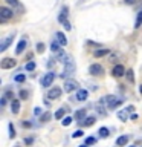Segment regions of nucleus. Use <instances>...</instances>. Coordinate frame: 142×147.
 <instances>
[{
    "label": "nucleus",
    "mask_w": 142,
    "mask_h": 147,
    "mask_svg": "<svg viewBox=\"0 0 142 147\" xmlns=\"http://www.w3.org/2000/svg\"><path fill=\"white\" fill-rule=\"evenodd\" d=\"M78 147H87V146H86V144H82V146H78Z\"/></svg>",
    "instance_id": "obj_46"
},
{
    "label": "nucleus",
    "mask_w": 142,
    "mask_h": 147,
    "mask_svg": "<svg viewBox=\"0 0 142 147\" xmlns=\"http://www.w3.org/2000/svg\"><path fill=\"white\" fill-rule=\"evenodd\" d=\"M27 46V41H26V38H21L20 41H18V45H17V49H15V54L17 55H20L23 51H25V48Z\"/></svg>",
    "instance_id": "obj_15"
},
{
    "label": "nucleus",
    "mask_w": 142,
    "mask_h": 147,
    "mask_svg": "<svg viewBox=\"0 0 142 147\" xmlns=\"http://www.w3.org/2000/svg\"><path fill=\"white\" fill-rule=\"evenodd\" d=\"M27 96H29V92L27 90H20V98H23V100H27Z\"/></svg>",
    "instance_id": "obj_33"
},
{
    "label": "nucleus",
    "mask_w": 142,
    "mask_h": 147,
    "mask_svg": "<svg viewBox=\"0 0 142 147\" xmlns=\"http://www.w3.org/2000/svg\"><path fill=\"white\" fill-rule=\"evenodd\" d=\"M95 141H96V140H95L93 136H89V138L86 140V142H84V144H86V146H92V144H95Z\"/></svg>",
    "instance_id": "obj_32"
},
{
    "label": "nucleus",
    "mask_w": 142,
    "mask_h": 147,
    "mask_svg": "<svg viewBox=\"0 0 142 147\" xmlns=\"http://www.w3.org/2000/svg\"><path fill=\"white\" fill-rule=\"evenodd\" d=\"M78 83L75 80H66V83H64V90L66 92H72V90H80L78 89Z\"/></svg>",
    "instance_id": "obj_5"
},
{
    "label": "nucleus",
    "mask_w": 142,
    "mask_h": 147,
    "mask_svg": "<svg viewBox=\"0 0 142 147\" xmlns=\"http://www.w3.org/2000/svg\"><path fill=\"white\" fill-rule=\"evenodd\" d=\"M8 5H12V6H17L18 5V0H6Z\"/></svg>",
    "instance_id": "obj_39"
},
{
    "label": "nucleus",
    "mask_w": 142,
    "mask_h": 147,
    "mask_svg": "<svg viewBox=\"0 0 142 147\" xmlns=\"http://www.w3.org/2000/svg\"><path fill=\"white\" fill-rule=\"evenodd\" d=\"M131 119H133V121H135V119H137V115L136 113H131V117H130Z\"/></svg>",
    "instance_id": "obj_43"
},
{
    "label": "nucleus",
    "mask_w": 142,
    "mask_h": 147,
    "mask_svg": "<svg viewBox=\"0 0 142 147\" xmlns=\"http://www.w3.org/2000/svg\"><path fill=\"white\" fill-rule=\"evenodd\" d=\"M87 96H89V90L87 89H80L76 92V101H86L87 100Z\"/></svg>",
    "instance_id": "obj_14"
},
{
    "label": "nucleus",
    "mask_w": 142,
    "mask_h": 147,
    "mask_svg": "<svg viewBox=\"0 0 142 147\" xmlns=\"http://www.w3.org/2000/svg\"><path fill=\"white\" fill-rule=\"evenodd\" d=\"M5 98H11V101H12L14 94H12V92H6V94H5Z\"/></svg>",
    "instance_id": "obj_40"
},
{
    "label": "nucleus",
    "mask_w": 142,
    "mask_h": 147,
    "mask_svg": "<svg viewBox=\"0 0 142 147\" xmlns=\"http://www.w3.org/2000/svg\"><path fill=\"white\" fill-rule=\"evenodd\" d=\"M110 54V49H96L95 52H93V55L96 58H99V57H104V55H109Z\"/></svg>",
    "instance_id": "obj_18"
},
{
    "label": "nucleus",
    "mask_w": 142,
    "mask_h": 147,
    "mask_svg": "<svg viewBox=\"0 0 142 147\" xmlns=\"http://www.w3.org/2000/svg\"><path fill=\"white\" fill-rule=\"evenodd\" d=\"M64 113H66V110L60 107V109L57 110V112H55V118H57V119H61V118L64 117Z\"/></svg>",
    "instance_id": "obj_25"
},
{
    "label": "nucleus",
    "mask_w": 142,
    "mask_h": 147,
    "mask_svg": "<svg viewBox=\"0 0 142 147\" xmlns=\"http://www.w3.org/2000/svg\"><path fill=\"white\" fill-rule=\"evenodd\" d=\"M127 5H133V3H136V0H124Z\"/></svg>",
    "instance_id": "obj_42"
},
{
    "label": "nucleus",
    "mask_w": 142,
    "mask_h": 147,
    "mask_svg": "<svg viewBox=\"0 0 142 147\" xmlns=\"http://www.w3.org/2000/svg\"><path fill=\"white\" fill-rule=\"evenodd\" d=\"M104 101H105L107 109H116L119 104H122L124 98H116L115 95H107V96H104Z\"/></svg>",
    "instance_id": "obj_1"
},
{
    "label": "nucleus",
    "mask_w": 142,
    "mask_h": 147,
    "mask_svg": "<svg viewBox=\"0 0 142 147\" xmlns=\"http://www.w3.org/2000/svg\"><path fill=\"white\" fill-rule=\"evenodd\" d=\"M127 142H128V136L127 135H122V136H119L118 140H116V146L122 147V146H125Z\"/></svg>",
    "instance_id": "obj_19"
},
{
    "label": "nucleus",
    "mask_w": 142,
    "mask_h": 147,
    "mask_svg": "<svg viewBox=\"0 0 142 147\" xmlns=\"http://www.w3.org/2000/svg\"><path fill=\"white\" fill-rule=\"evenodd\" d=\"M50 51H52V52H55V54H58L60 51H61V45H60V43H55V41H54V43L50 45Z\"/></svg>",
    "instance_id": "obj_22"
},
{
    "label": "nucleus",
    "mask_w": 142,
    "mask_h": 147,
    "mask_svg": "<svg viewBox=\"0 0 142 147\" xmlns=\"http://www.w3.org/2000/svg\"><path fill=\"white\" fill-rule=\"evenodd\" d=\"M105 101H104V98H101L98 103H96V112L99 113V117H105L107 115V112H105Z\"/></svg>",
    "instance_id": "obj_8"
},
{
    "label": "nucleus",
    "mask_w": 142,
    "mask_h": 147,
    "mask_svg": "<svg viewBox=\"0 0 142 147\" xmlns=\"http://www.w3.org/2000/svg\"><path fill=\"white\" fill-rule=\"evenodd\" d=\"M70 123H72V118L70 117H66V118H63V126H70Z\"/></svg>",
    "instance_id": "obj_31"
},
{
    "label": "nucleus",
    "mask_w": 142,
    "mask_h": 147,
    "mask_svg": "<svg viewBox=\"0 0 142 147\" xmlns=\"http://www.w3.org/2000/svg\"><path fill=\"white\" fill-rule=\"evenodd\" d=\"M8 129H9V138H15V129H14L12 123L8 124Z\"/></svg>",
    "instance_id": "obj_27"
},
{
    "label": "nucleus",
    "mask_w": 142,
    "mask_h": 147,
    "mask_svg": "<svg viewBox=\"0 0 142 147\" xmlns=\"http://www.w3.org/2000/svg\"><path fill=\"white\" fill-rule=\"evenodd\" d=\"M32 142H34V140H32L31 136H27V138H25V144H26V146H31Z\"/></svg>",
    "instance_id": "obj_38"
},
{
    "label": "nucleus",
    "mask_w": 142,
    "mask_h": 147,
    "mask_svg": "<svg viewBox=\"0 0 142 147\" xmlns=\"http://www.w3.org/2000/svg\"><path fill=\"white\" fill-rule=\"evenodd\" d=\"M12 40H14V35H8L6 38H3L2 43H0V51H6L8 46L12 43Z\"/></svg>",
    "instance_id": "obj_13"
},
{
    "label": "nucleus",
    "mask_w": 142,
    "mask_h": 147,
    "mask_svg": "<svg viewBox=\"0 0 142 147\" xmlns=\"http://www.w3.org/2000/svg\"><path fill=\"white\" fill-rule=\"evenodd\" d=\"M15 147H20V146H15Z\"/></svg>",
    "instance_id": "obj_47"
},
{
    "label": "nucleus",
    "mask_w": 142,
    "mask_h": 147,
    "mask_svg": "<svg viewBox=\"0 0 142 147\" xmlns=\"http://www.w3.org/2000/svg\"><path fill=\"white\" fill-rule=\"evenodd\" d=\"M86 113H87V110L86 109H78L76 110V112H75V115H73V118H75L76 119V121H84V119H86ZM80 123V124H81Z\"/></svg>",
    "instance_id": "obj_12"
},
{
    "label": "nucleus",
    "mask_w": 142,
    "mask_h": 147,
    "mask_svg": "<svg viewBox=\"0 0 142 147\" xmlns=\"http://www.w3.org/2000/svg\"><path fill=\"white\" fill-rule=\"evenodd\" d=\"M131 147H135V146H131Z\"/></svg>",
    "instance_id": "obj_48"
},
{
    "label": "nucleus",
    "mask_w": 142,
    "mask_h": 147,
    "mask_svg": "<svg viewBox=\"0 0 142 147\" xmlns=\"http://www.w3.org/2000/svg\"><path fill=\"white\" fill-rule=\"evenodd\" d=\"M54 61H55V60H49V61H48V67H54Z\"/></svg>",
    "instance_id": "obj_41"
},
{
    "label": "nucleus",
    "mask_w": 142,
    "mask_h": 147,
    "mask_svg": "<svg viewBox=\"0 0 142 147\" xmlns=\"http://www.w3.org/2000/svg\"><path fill=\"white\" fill-rule=\"evenodd\" d=\"M54 80H55V74H54V72L46 74V75L43 77V80H41V86H43V87H48V86H50V84L54 83Z\"/></svg>",
    "instance_id": "obj_3"
},
{
    "label": "nucleus",
    "mask_w": 142,
    "mask_h": 147,
    "mask_svg": "<svg viewBox=\"0 0 142 147\" xmlns=\"http://www.w3.org/2000/svg\"><path fill=\"white\" fill-rule=\"evenodd\" d=\"M99 136L101 138H107L109 136V129L107 127H101L99 129Z\"/></svg>",
    "instance_id": "obj_26"
},
{
    "label": "nucleus",
    "mask_w": 142,
    "mask_h": 147,
    "mask_svg": "<svg viewBox=\"0 0 142 147\" xmlns=\"http://www.w3.org/2000/svg\"><path fill=\"white\" fill-rule=\"evenodd\" d=\"M58 22L61 23V25H63V28H64L66 31H70V29H72V26H70V22L67 20V17H66V16H63V14H60V16H58Z\"/></svg>",
    "instance_id": "obj_11"
},
{
    "label": "nucleus",
    "mask_w": 142,
    "mask_h": 147,
    "mask_svg": "<svg viewBox=\"0 0 142 147\" xmlns=\"http://www.w3.org/2000/svg\"><path fill=\"white\" fill-rule=\"evenodd\" d=\"M37 52H38V54H43V52H44V45H43V43H38V45H37Z\"/></svg>",
    "instance_id": "obj_34"
},
{
    "label": "nucleus",
    "mask_w": 142,
    "mask_h": 147,
    "mask_svg": "<svg viewBox=\"0 0 142 147\" xmlns=\"http://www.w3.org/2000/svg\"><path fill=\"white\" fill-rule=\"evenodd\" d=\"M139 90H141V94H142V84L139 86Z\"/></svg>",
    "instance_id": "obj_45"
},
{
    "label": "nucleus",
    "mask_w": 142,
    "mask_h": 147,
    "mask_svg": "<svg viewBox=\"0 0 142 147\" xmlns=\"http://www.w3.org/2000/svg\"><path fill=\"white\" fill-rule=\"evenodd\" d=\"M17 64V61L14 58H3L2 63H0V67L2 69H12Z\"/></svg>",
    "instance_id": "obj_7"
},
{
    "label": "nucleus",
    "mask_w": 142,
    "mask_h": 147,
    "mask_svg": "<svg viewBox=\"0 0 142 147\" xmlns=\"http://www.w3.org/2000/svg\"><path fill=\"white\" fill-rule=\"evenodd\" d=\"M93 123H95V118L93 117H89V118H86L81 124H82V126H86V127H90V126H93Z\"/></svg>",
    "instance_id": "obj_20"
},
{
    "label": "nucleus",
    "mask_w": 142,
    "mask_h": 147,
    "mask_svg": "<svg viewBox=\"0 0 142 147\" xmlns=\"http://www.w3.org/2000/svg\"><path fill=\"white\" fill-rule=\"evenodd\" d=\"M133 109H135V107H133V106H128V107H127L125 110H127V112H131V110H133Z\"/></svg>",
    "instance_id": "obj_44"
},
{
    "label": "nucleus",
    "mask_w": 142,
    "mask_h": 147,
    "mask_svg": "<svg viewBox=\"0 0 142 147\" xmlns=\"http://www.w3.org/2000/svg\"><path fill=\"white\" fill-rule=\"evenodd\" d=\"M11 112L12 113H18V112H20V101H18V100H12L11 101Z\"/></svg>",
    "instance_id": "obj_16"
},
{
    "label": "nucleus",
    "mask_w": 142,
    "mask_h": 147,
    "mask_svg": "<svg viewBox=\"0 0 142 147\" xmlns=\"http://www.w3.org/2000/svg\"><path fill=\"white\" fill-rule=\"evenodd\" d=\"M89 74H90V75H93V77L102 75V74H104V67L101 66V64L95 63V64H92V66L89 67Z\"/></svg>",
    "instance_id": "obj_2"
},
{
    "label": "nucleus",
    "mask_w": 142,
    "mask_h": 147,
    "mask_svg": "<svg viewBox=\"0 0 142 147\" xmlns=\"http://www.w3.org/2000/svg\"><path fill=\"white\" fill-rule=\"evenodd\" d=\"M14 80H15L17 83H23L26 80V75L25 74H18V75H15V78H14Z\"/></svg>",
    "instance_id": "obj_28"
},
{
    "label": "nucleus",
    "mask_w": 142,
    "mask_h": 147,
    "mask_svg": "<svg viewBox=\"0 0 142 147\" xmlns=\"http://www.w3.org/2000/svg\"><path fill=\"white\" fill-rule=\"evenodd\" d=\"M34 115L35 117H41V115H43V110L40 107H34Z\"/></svg>",
    "instance_id": "obj_35"
},
{
    "label": "nucleus",
    "mask_w": 142,
    "mask_h": 147,
    "mask_svg": "<svg viewBox=\"0 0 142 147\" xmlns=\"http://www.w3.org/2000/svg\"><path fill=\"white\" fill-rule=\"evenodd\" d=\"M12 16H14L12 9H9L6 6L0 8V17H2V20H9V18H12Z\"/></svg>",
    "instance_id": "obj_6"
},
{
    "label": "nucleus",
    "mask_w": 142,
    "mask_h": 147,
    "mask_svg": "<svg viewBox=\"0 0 142 147\" xmlns=\"http://www.w3.org/2000/svg\"><path fill=\"white\" fill-rule=\"evenodd\" d=\"M50 118H52V115H50L49 112H44V113L40 117V121H41V123H46V121H49Z\"/></svg>",
    "instance_id": "obj_24"
},
{
    "label": "nucleus",
    "mask_w": 142,
    "mask_h": 147,
    "mask_svg": "<svg viewBox=\"0 0 142 147\" xmlns=\"http://www.w3.org/2000/svg\"><path fill=\"white\" fill-rule=\"evenodd\" d=\"M127 78H128V81L130 83H135V74H133V71H127Z\"/></svg>",
    "instance_id": "obj_29"
},
{
    "label": "nucleus",
    "mask_w": 142,
    "mask_h": 147,
    "mask_svg": "<svg viewBox=\"0 0 142 147\" xmlns=\"http://www.w3.org/2000/svg\"><path fill=\"white\" fill-rule=\"evenodd\" d=\"M25 69H26V71H34V69H35V61H29L25 66Z\"/></svg>",
    "instance_id": "obj_30"
},
{
    "label": "nucleus",
    "mask_w": 142,
    "mask_h": 147,
    "mask_svg": "<svg viewBox=\"0 0 142 147\" xmlns=\"http://www.w3.org/2000/svg\"><path fill=\"white\" fill-rule=\"evenodd\" d=\"M60 96H61V87H52L48 94V98H50V100H57Z\"/></svg>",
    "instance_id": "obj_9"
},
{
    "label": "nucleus",
    "mask_w": 142,
    "mask_h": 147,
    "mask_svg": "<svg viewBox=\"0 0 142 147\" xmlns=\"http://www.w3.org/2000/svg\"><path fill=\"white\" fill-rule=\"evenodd\" d=\"M112 74H113V77H122V75H125V67L122 66V64H116V66L113 67V71H112Z\"/></svg>",
    "instance_id": "obj_10"
},
{
    "label": "nucleus",
    "mask_w": 142,
    "mask_h": 147,
    "mask_svg": "<svg viewBox=\"0 0 142 147\" xmlns=\"http://www.w3.org/2000/svg\"><path fill=\"white\" fill-rule=\"evenodd\" d=\"M72 72H75V63H73V60H72L70 57H69V60L64 63V74L69 77Z\"/></svg>",
    "instance_id": "obj_4"
},
{
    "label": "nucleus",
    "mask_w": 142,
    "mask_h": 147,
    "mask_svg": "<svg viewBox=\"0 0 142 147\" xmlns=\"http://www.w3.org/2000/svg\"><path fill=\"white\" fill-rule=\"evenodd\" d=\"M142 25V9L137 12V17H136V22H135V28H139Z\"/></svg>",
    "instance_id": "obj_23"
},
{
    "label": "nucleus",
    "mask_w": 142,
    "mask_h": 147,
    "mask_svg": "<svg viewBox=\"0 0 142 147\" xmlns=\"http://www.w3.org/2000/svg\"><path fill=\"white\" fill-rule=\"evenodd\" d=\"M82 135H84V133H82V130H76V132H73V133H72V136H73V138H81Z\"/></svg>",
    "instance_id": "obj_36"
},
{
    "label": "nucleus",
    "mask_w": 142,
    "mask_h": 147,
    "mask_svg": "<svg viewBox=\"0 0 142 147\" xmlns=\"http://www.w3.org/2000/svg\"><path fill=\"white\" fill-rule=\"evenodd\" d=\"M127 113H128L127 110H119V112H118V118L121 119L122 123H124V121H127V118H128V117H127Z\"/></svg>",
    "instance_id": "obj_21"
},
{
    "label": "nucleus",
    "mask_w": 142,
    "mask_h": 147,
    "mask_svg": "<svg viewBox=\"0 0 142 147\" xmlns=\"http://www.w3.org/2000/svg\"><path fill=\"white\" fill-rule=\"evenodd\" d=\"M21 127L23 129H29V127H32V124L29 121H21Z\"/></svg>",
    "instance_id": "obj_37"
},
{
    "label": "nucleus",
    "mask_w": 142,
    "mask_h": 147,
    "mask_svg": "<svg viewBox=\"0 0 142 147\" xmlns=\"http://www.w3.org/2000/svg\"><path fill=\"white\" fill-rule=\"evenodd\" d=\"M55 37H57V41H58L61 46H66V45H67V38H66V35H64V34H61V32H57V35H55Z\"/></svg>",
    "instance_id": "obj_17"
}]
</instances>
